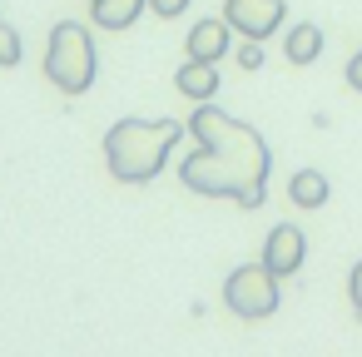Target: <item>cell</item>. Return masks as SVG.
<instances>
[{
    "mask_svg": "<svg viewBox=\"0 0 362 357\" xmlns=\"http://www.w3.org/2000/svg\"><path fill=\"white\" fill-rule=\"evenodd\" d=\"M189 134L199 139V154H189L179 164L184 189L204 194V199H233L238 209H258L263 189H268V169H273L268 139L209 100L194 110Z\"/></svg>",
    "mask_w": 362,
    "mask_h": 357,
    "instance_id": "obj_1",
    "label": "cell"
},
{
    "mask_svg": "<svg viewBox=\"0 0 362 357\" xmlns=\"http://www.w3.org/2000/svg\"><path fill=\"white\" fill-rule=\"evenodd\" d=\"M189 124L179 119H115L105 134V164L119 184H149Z\"/></svg>",
    "mask_w": 362,
    "mask_h": 357,
    "instance_id": "obj_2",
    "label": "cell"
},
{
    "mask_svg": "<svg viewBox=\"0 0 362 357\" xmlns=\"http://www.w3.org/2000/svg\"><path fill=\"white\" fill-rule=\"evenodd\" d=\"M45 80L60 95H85L95 85V40L85 25L60 21L50 30V50H45Z\"/></svg>",
    "mask_w": 362,
    "mask_h": 357,
    "instance_id": "obj_3",
    "label": "cell"
},
{
    "mask_svg": "<svg viewBox=\"0 0 362 357\" xmlns=\"http://www.w3.org/2000/svg\"><path fill=\"white\" fill-rule=\"evenodd\" d=\"M223 303H228V312L243 317V322H263V317H273L278 303H283V293H278V273H273L263 258L233 268V273L223 278Z\"/></svg>",
    "mask_w": 362,
    "mask_h": 357,
    "instance_id": "obj_4",
    "label": "cell"
},
{
    "mask_svg": "<svg viewBox=\"0 0 362 357\" xmlns=\"http://www.w3.org/2000/svg\"><path fill=\"white\" fill-rule=\"evenodd\" d=\"M283 16H288L283 0H223V21L243 40H268L283 25Z\"/></svg>",
    "mask_w": 362,
    "mask_h": 357,
    "instance_id": "obj_5",
    "label": "cell"
},
{
    "mask_svg": "<svg viewBox=\"0 0 362 357\" xmlns=\"http://www.w3.org/2000/svg\"><path fill=\"white\" fill-rule=\"evenodd\" d=\"M263 263L278 273V278H293L303 263H308V238L298 223H278L268 238H263Z\"/></svg>",
    "mask_w": 362,
    "mask_h": 357,
    "instance_id": "obj_6",
    "label": "cell"
},
{
    "mask_svg": "<svg viewBox=\"0 0 362 357\" xmlns=\"http://www.w3.org/2000/svg\"><path fill=\"white\" fill-rule=\"evenodd\" d=\"M233 25L218 16V21H199L194 30H189V40H184V50H189V60H209V65H218L228 50H233Z\"/></svg>",
    "mask_w": 362,
    "mask_h": 357,
    "instance_id": "obj_7",
    "label": "cell"
},
{
    "mask_svg": "<svg viewBox=\"0 0 362 357\" xmlns=\"http://www.w3.org/2000/svg\"><path fill=\"white\" fill-rule=\"evenodd\" d=\"M174 90H179L184 100L204 105V100L218 95V70H214L209 60H189V65H179V75H174Z\"/></svg>",
    "mask_w": 362,
    "mask_h": 357,
    "instance_id": "obj_8",
    "label": "cell"
},
{
    "mask_svg": "<svg viewBox=\"0 0 362 357\" xmlns=\"http://www.w3.org/2000/svg\"><path fill=\"white\" fill-rule=\"evenodd\" d=\"M149 11V0H90V16L100 30H129Z\"/></svg>",
    "mask_w": 362,
    "mask_h": 357,
    "instance_id": "obj_9",
    "label": "cell"
},
{
    "mask_svg": "<svg viewBox=\"0 0 362 357\" xmlns=\"http://www.w3.org/2000/svg\"><path fill=\"white\" fill-rule=\"evenodd\" d=\"M327 194H332V184H327V174H317V169H303V174L288 179V199H293V209H303V213L322 209Z\"/></svg>",
    "mask_w": 362,
    "mask_h": 357,
    "instance_id": "obj_10",
    "label": "cell"
},
{
    "mask_svg": "<svg viewBox=\"0 0 362 357\" xmlns=\"http://www.w3.org/2000/svg\"><path fill=\"white\" fill-rule=\"evenodd\" d=\"M283 55L293 60V65H317V55H322V30L308 21V25H293L288 30V40H283Z\"/></svg>",
    "mask_w": 362,
    "mask_h": 357,
    "instance_id": "obj_11",
    "label": "cell"
},
{
    "mask_svg": "<svg viewBox=\"0 0 362 357\" xmlns=\"http://www.w3.org/2000/svg\"><path fill=\"white\" fill-rule=\"evenodd\" d=\"M0 65H6V70L21 65V35H16L6 21H0Z\"/></svg>",
    "mask_w": 362,
    "mask_h": 357,
    "instance_id": "obj_12",
    "label": "cell"
},
{
    "mask_svg": "<svg viewBox=\"0 0 362 357\" xmlns=\"http://www.w3.org/2000/svg\"><path fill=\"white\" fill-rule=\"evenodd\" d=\"M233 55H238V70H263V40H243Z\"/></svg>",
    "mask_w": 362,
    "mask_h": 357,
    "instance_id": "obj_13",
    "label": "cell"
},
{
    "mask_svg": "<svg viewBox=\"0 0 362 357\" xmlns=\"http://www.w3.org/2000/svg\"><path fill=\"white\" fill-rule=\"evenodd\" d=\"M347 298H352V317L362 322V263H352V273H347Z\"/></svg>",
    "mask_w": 362,
    "mask_h": 357,
    "instance_id": "obj_14",
    "label": "cell"
},
{
    "mask_svg": "<svg viewBox=\"0 0 362 357\" xmlns=\"http://www.w3.org/2000/svg\"><path fill=\"white\" fill-rule=\"evenodd\" d=\"M194 6V0H149V11L159 16V21H174V16H184Z\"/></svg>",
    "mask_w": 362,
    "mask_h": 357,
    "instance_id": "obj_15",
    "label": "cell"
},
{
    "mask_svg": "<svg viewBox=\"0 0 362 357\" xmlns=\"http://www.w3.org/2000/svg\"><path fill=\"white\" fill-rule=\"evenodd\" d=\"M347 85H352V90L362 95V50H357V55L347 60Z\"/></svg>",
    "mask_w": 362,
    "mask_h": 357,
    "instance_id": "obj_16",
    "label": "cell"
},
{
    "mask_svg": "<svg viewBox=\"0 0 362 357\" xmlns=\"http://www.w3.org/2000/svg\"><path fill=\"white\" fill-rule=\"evenodd\" d=\"M85 6H90V0H85Z\"/></svg>",
    "mask_w": 362,
    "mask_h": 357,
    "instance_id": "obj_17",
    "label": "cell"
}]
</instances>
